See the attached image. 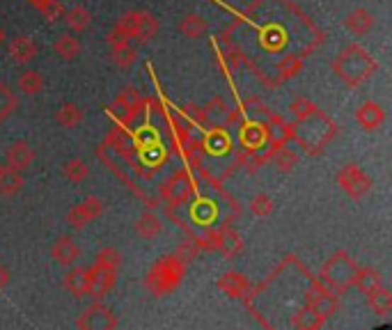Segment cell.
I'll list each match as a JSON object with an SVG mask.
<instances>
[{"mask_svg":"<svg viewBox=\"0 0 392 330\" xmlns=\"http://www.w3.org/2000/svg\"><path fill=\"white\" fill-rule=\"evenodd\" d=\"M332 72L347 87H360L369 76H374L376 62L360 44H349L332 60Z\"/></svg>","mask_w":392,"mask_h":330,"instance_id":"obj_1","label":"cell"},{"mask_svg":"<svg viewBox=\"0 0 392 330\" xmlns=\"http://www.w3.org/2000/svg\"><path fill=\"white\" fill-rule=\"evenodd\" d=\"M186 275V264L174 255H165L161 259H156L150 273L145 278V287L154 298H165L172 291H177L184 283Z\"/></svg>","mask_w":392,"mask_h":330,"instance_id":"obj_2","label":"cell"},{"mask_svg":"<svg viewBox=\"0 0 392 330\" xmlns=\"http://www.w3.org/2000/svg\"><path fill=\"white\" fill-rule=\"evenodd\" d=\"M356 261L351 259L347 250H337L335 255H330L326 259V264L319 271V285L323 289H328L330 294L342 296L354 287L356 278Z\"/></svg>","mask_w":392,"mask_h":330,"instance_id":"obj_3","label":"cell"},{"mask_svg":"<svg viewBox=\"0 0 392 330\" xmlns=\"http://www.w3.org/2000/svg\"><path fill=\"white\" fill-rule=\"evenodd\" d=\"M337 183H340V188L345 190L349 198H354V200L365 198L367 193L371 190L369 174L362 170L360 165H354V163L345 165V168L337 172Z\"/></svg>","mask_w":392,"mask_h":330,"instance_id":"obj_4","label":"cell"},{"mask_svg":"<svg viewBox=\"0 0 392 330\" xmlns=\"http://www.w3.org/2000/svg\"><path fill=\"white\" fill-rule=\"evenodd\" d=\"M101 213H103L101 198L87 195L83 202H78L76 207L69 209V213H67V222H69V227H74V229H83V227L90 225V222H94L96 218H101Z\"/></svg>","mask_w":392,"mask_h":330,"instance_id":"obj_5","label":"cell"},{"mask_svg":"<svg viewBox=\"0 0 392 330\" xmlns=\"http://www.w3.org/2000/svg\"><path fill=\"white\" fill-rule=\"evenodd\" d=\"M76 326L85 328V330H103V328L113 330V328H117V317L113 314L111 307H106L101 303H94L76 319Z\"/></svg>","mask_w":392,"mask_h":330,"instance_id":"obj_6","label":"cell"},{"mask_svg":"<svg viewBox=\"0 0 392 330\" xmlns=\"http://www.w3.org/2000/svg\"><path fill=\"white\" fill-rule=\"evenodd\" d=\"M117 283V271L103 268L99 264H92L87 268V296L94 300H101L108 291H111Z\"/></svg>","mask_w":392,"mask_h":330,"instance_id":"obj_7","label":"cell"},{"mask_svg":"<svg viewBox=\"0 0 392 330\" xmlns=\"http://www.w3.org/2000/svg\"><path fill=\"white\" fill-rule=\"evenodd\" d=\"M209 246L211 250H218L225 257H237L243 252V239L232 227L223 225L220 229H215L209 234Z\"/></svg>","mask_w":392,"mask_h":330,"instance_id":"obj_8","label":"cell"},{"mask_svg":"<svg viewBox=\"0 0 392 330\" xmlns=\"http://www.w3.org/2000/svg\"><path fill=\"white\" fill-rule=\"evenodd\" d=\"M193 195V179L186 170H179L172 174V179L163 186V198L168 200V205H181Z\"/></svg>","mask_w":392,"mask_h":330,"instance_id":"obj_9","label":"cell"},{"mask_svg":"<svg viewBox=\"0 0 392 330\" xmlns=\"http://www.w3.org/2000/svg\"><path fill=\"white\" fill-rule=\"evenodd\" d=\"M218 289L225 296L237 298V300H248L250 298V283L248 278L239 273V271H228L218 278Z\"/></svg>","mask_w":392,"mask_h":330,"instance_id":"obj_10","label":"cell"},{"mask_svg":"<svg viewBox=\"0 0 392 330\" xmlns=\"http://www.w3.org/2000/svg\"><path fill=\"white\" fill-rule=\"evenodd\" d=\"M108 44H111L113 62L120 67V69H129V67L135 62V57H138L131 40H126V37H122V35L111 33V35H108Z\"/></svg>","mask_w":392,"mask_h":330,"instance_id":"obj_11","label":"cell"},{"mask_svg":"<svg viewBox=\"0 0 392 330\" xmlns=\"http://www.w3.org/2000/svg\"><path fill=\"white\" fill-rule=\"evenodd\" d=\"M271 140V131L267 124L262 122H250L241 126V142L248 152H259L264 144Z\"/></svg>","mask_w":392,"mask_h":330,"instance_id":"obj_12","label":"cell"},{"mask_svg":"<svg viewBox=\"0 0 392 330\" xmlns=\"http://www.w3.org/2000/svg\"><path fill=\"white\" fill-rule=\"evenodd\" d=\"M356 122L365 131H376V129H381V126H383V122H386L383 106L376 103V101L360 103V108L356 110Z\"/></svg>","mask_w":392,"mask_h":330,"instance_id":"obj_13","label":"cell"},{"mask_svg":"<svg viewBox=\"0 0 392 330\" xmlns=\"http://www.w3.org/2000/svg\"><path fill=\"white\" fill-rule=\"evenodd\" d=\"M35 161V149L33 144H28L26 140H16L7 147V165L18 172L28 170Z\"/></svg>","mask_w":392,"mask_h":330,"instance_id":"obj_14","label":"cell"},{"mask_svg":"<svg viewBox=\"0 0 392 330\" xmlns=\"http://www.w3.org/2000/svg\"><path fill=\"white\" fill-rule=\"evenodd\" d=\"M78 257H81V248L76 246L72 237H60L51 246V259L60 266H74Z\"/></svg>","mask_w":392,"mask_h":330,"instance_id":"obj_15","label":"cell"},{"mask_svg":"<svg viewBox=\"0 0 392 330\" xmlns=\"http://www.w3.org/2000/svg\"><path fill=\"white\" fill-rule=\"evenodd\" d=\"M9 55L16 64H30L37 57V42L28 35H18L9 44Z\"/></svg>","mask_w":392,"mask_h":330,"instance_id":"obj_16","label":"cell"},{"mask_svg":"<svg viewBox=\"0 0 392 330\" xmlns=\"http://www.w3.org/2000/svg\"><path fill=\"white\" fill-rule=\"evenodd\" d=\"M354 287H358L362 294H369V291L383 287V275H381V271L374 266H358L356 278H354Z\"/></svg>","mask_w":392,"mask_h":330,"instance_id":"obj_17","label":"cell"},{"mask_svg":"<svg viewBox=\"0 0 392 330\" xmlns=\"http://www.w3.org/2000/svg\"><path fill=\"white\" fill-rule=\"evenodd\" d=\"M204 115V124L209 122V126H228V118H230V106L220 96L211 99L207 106L202 108Z\"/></svg>","mask_w":392,"mask_h":330,"instance_id":"obj_18","label":"cell"},{"mask_svg":"<svg viewBox=\"0 0 392 330\" xmlns=\"http://www.w3.org/2000/svg\"><path fill=\"white\" fill-rule=\"evenodd\" d=\"M62 287L76 298L87 296V268H81V266L69 268L62 275Z\"/></svg>","mask_w":392,"mask_h":330,"instance_id":"obj_19","label":"cell"},{"mask_svg":"<svg viewBox=\"0 0 392 330\" xmlns=\"http://www.w3.org/2000/svg\"><path fill=\"white\" fill-rule=\"evenodd\" d=\"M23 188V174L14 168H0V195L3 198H14Z\"/></svg>","mask_w":392,"mask_h":330,"instance_id":"obj_20","label":"cell"},{"mask_svg":"<svg viewBox=\"0 0 392 330\" xmlns=\"http://www.w3.org/2000/svg\"><path fill=\"white\" fill-rule=\"evenodd\" d=\"M323 324V319L312 309L308 303L303 305L301 309H296L293 314H289V326L291 328H301V330H315V328H321Z\"/></svg>","mask_w":392,"mask_h":330,"instance_id":"obj_21","label":"cell"},{"mask_svg":"<svg viewBox=\"0 0 392 330\" xmlns=\"http://www.w3.org/2000/svg\"><path fill=\"white\" fill-rule=\"evenodd\" d=\"M156 33H159V18L150 12H140L138 14V23H135V33H133V40L138 44H147L152 42Z\"/></svg>","mask_w":392,"mask_h":330,"instance_id":"obj_22","label":"cell"},{"mask_svg":"<svg viewBox=\"0 0 392 330\" xmlns=\"http://www.w3.org/2000/svg\"><path fill=\"white\" fill-rule=\"evenodd\" d=\"M374 16H371L367 9H356V12H351L347 18H345V25L349 28V33L351 35H358V37H362V35H367V33H371V28H374Z\"/></svg>","mask_w":392,"mask_h":330,"instance_id":"obj_23","label":"cell"},{"mask_svg":"<svg viewBox=\"0 0 392 330\" xmlns=\"http://www.w3.org/2000/svg\"><path fill=\"white\" fill-rule=\"evenodd\" d=\"M133 229H135V234H138L140 239H154V237H159L161 232H163V222H161V218L156 216V213H152V211H147V213H142V216L135 220V225H133Z\"/></svg>","mask_w":392,"mask_h":330,"instance_id":"obj_24","label":"cell"},{"mask_svg":"<svg viewBox=\"0 0 392 330\" xmlns=\"http://www.w3.org/2000/svg\"><path fill=\"white\" fill-rule=\"evenodd\" d=\"M367 296V307L374 312L376 317H388L392 312V294L386 287H379L374 291H369Z\"/></svg>","mask_w":392,"mask_h":330,"instance_id":"obj_25","label":"cell"},{"mask_svg":"<svg viewBox=\"0 0 392 330\" xmlns=\"http://www.w3.org/2000/svg\"><path fill=\"white\" fill-rule=\"evenodd\" d=\"M83 51L81 40L76 35H60L57 40L53 42V53L60 57V60H74V57Z\"/></svg>","mask_w":392,"mask_h":330,"instance_id":"obj_26","label":"cell"},{"mask_svg":"<svg viewBox=\"0 0 392 330\" xmlns=\"http://www.w3.org/2000/svg\"><path fill=\"white\" fill-rule=\"evenodd\" d=\"M202 149L213 152V154H223L230 149V135L225 131V126H211L209 133L204 135V140H202Z\"/></svg>","mask_w":392,"mask_h":330,"instance_id":"obj_27","label":"cell"},{"mask_svg":"<svg viewBox=\"0 0 392 330\" xmlns=\"http://www.w3.org/2000/svg\"><path fill=\"white\" fill-rule=\"evenodd\" d=\"M62 18H65V23L69 25V30H74V33H85L87 28L92 25V14L87 12V7H83V5L65 9Z\"/></svg>","mask_w":392,"mask_h":330,"instance_id":"obj_28","label":"cell"},{"mask_svg":"<svg viewBox=\"0 0 392 330\" xmlns=\"http://www.w3.org/2000/svg\"><path fill=\"white\" fill-rule=\"evenodd\" d=\"M207 18L200 14H186L179 23V33L186 37V40H200L207 33Z\"/></svg>","mask_w":392,"mask_h":330,"instance_id":"obj_29","label":"cell"},{"mask_svg":"<svg viewBox=\"0 0 392 330\" xmlns=\"http://www.w3.org/2000/svg\"><path fill=\"white\" fill-rule=\"evenodd\" d=\"M271 161H273V168H276L280 174H289L298 165V154L291 152L289 147H285V144H282V147L273 149Z\"/></svg>","mask_w":392,"mask_h":330,"instance_id":"obj_30","label":"cell"},{"mask_svg":"<svg viewBox=\"0 0 392 330\" xmlns=\"http://www.w3.org/2000/svg\"><path fill=\"white\" fill-rule=\"evenodd\" d=\"M16 87H18V92L26 94V96H35L42 92V87H44V79H42V74L35 72V69H26L18 74V79H16Z\"/></svg>","mask_w":392,"mask_h":330,"instance_id":"obj_31","label":"cell"},{"mask_svg":"<svg viewBox=\"0 0 392 330\" xmlns=\"http://www.w3.org/2000/svg\"><path fill=\"white\" fill-rule=\"evenodd\" d=\"M55 122L60 124L62 129H76V126L83 122V110L78 108L76 103H62L60 108L55 110Z\"/></svg>","mask_w":392,"mask_h":330,"instance_id":"obj_32","label":"cell"},{"mask_svg":"<svg viewBox=\"0 0 392 330\" xmlns=\"http://www.w3.org/2000/svg\"><path fill=\"white\" fill-rule=\"evenodd\" d=\"M62 177L72 183H83L90 177V168H87V163L83 159H72L62 165Z\"/></svg>","mask_w":392,"mask_h":330,"instance_id":"obj_33","label":"cell"},{"mask_svg":"<svg viewBox=\"0 0 392 330\" xmlns=\"http://www.w3.org/2000/svg\"><path fill=\"white\" fill-rule=\"evenodd\" d=\"M18 108V96L12 92V87L0 83V124L9 120Z\"/></svg>","mask_w":392,"mask_h":330,"instance_id":"obj_34","label":"cell"},{"mask_svg":"<svg viewBox=\"0 0 392 330\" xmlns=\"http://www.w3.org/2000/svg\"><path fill=\"white\" fill-rule=\"evenodd\" d=\"M303 72V57L298 55H285L280 57V62L276 64V74L282 81H289L293 76H298Z\"/></svg>","mask_w":392,"mask_h":330,"instance_id":"obj_35","label":"cell"},{"mask_svg":"<svg viewBox=\"0 0 392 330\" xmlns=\"http://www.w3.org/2000/svg\"><path fill=\"white\" fill-rule=\"evenodd\" d=\"M111 115H113V120H117V124L129 126L135 118H138V110L131 108L129 103H124L122 99H117L115 96V101L111 103Z\"/></svg>","mask_w":392,"mask_h":330,"instance_id":"obj_36","label":"cell"},{"mask_svg":"<svg viewBox=\"0 0 392 330\" xmlns=\"http://www.w3.org/2000/svg\"><path fill=\"white\" fill-rule=\"evenodd\" d=\"M319 108H317V103L308 99V96H298V99H293L289 103V113L296 118V122H303V120H308L310 115H315Z\"/></svg>","mask_w":392,"mask_h":330,"instance_id":"obj_37","label":"cell"},{"mask_svg":"<svg viewBox=\"0 0 392 330\" xmlns=\"http://www.w3.org/2000/svg\"><path fill=\"white\" fill-rule=\"evenodd\" d=\"M138 14H140V12H126V14H122V16L115 21L113 33L122 35V37H126V40L133 42V33H135V23H138Z\"/></svg>","mask_w":392,"mask_h":330,"instance_id":"obj_38","label":"cell"},{"mask_svg":"<svg viewBox=\"0 0 392 330\" xmlns=\"http://www.w3.org/2000/svg\"><path fill=\"white\" fill-rule=\"evenodd\" d=\"M94 264H99L103 268H111V271H120V266H122V252L117 250V248H103V250L96 252Z\"/></svg>","mask_w":392,"mask_h":330,"instance_id":"obj_39","label":"cell"},{"mask_svg":"<svg viewBox=\"0 0 392 330\" xmlns=\"http://www.w3.org/2000/svg\"><path fill=\"white\" fill-rule=\"evenodd\" d=\"M273 209H276V205H273V198L267 195V193H257L252 200H250V211L254 213L257 218H267L273 213Z\"/></svg>","mask_w":392,"mask_h":330,"instance_id":"obj_40","label":"cell"},{"mask_svg":"<svg viewBox=\"0 0 392 330\" xmlns=\"http://www.w3.org/2000/svg\"><path fill=\"white\" fill-rule=\"evenodd\" d=\"M200 252H202L200 241H181V244L177 246V250H174V257L181 259L184 264H189V261L200 257Z\"/></svg>","mask_w":392,"mask_h":330,"instance_id":"obj_41","label":"cell"},{"mask_svg":"<svg viewBox=\"0 0 392 330\" xmlns=\"http://www.w3.org/2000/svg\"><path fill=\"white\" fill-rule=\"evenodd\" d=\"M39 12H42V16L48 23H55L65 16V5L60 0H44V3L39 5Z\"/></svg>","mask_w":392,"mask_h":330,"instance_id":"obj_42","label":"cell"},{"mask_svg":"<svg viewBox=\"0 0 392 330\" xmlns=\"http://www.w3.org/2000/svg\"><path fill=\"white\" fill-rule=\"evenodd\" d=\"M117 99H122L124 103H129L131 108H135V110H142V106H145V101H142V94L135 90V87H124V90L117 94Z\"/></svg>","mask_w":392,"mask_h":330,"instance_id":"obj_43","label":"cell"},{"mask_svg":"<svg viewBox=\"0 0 392 330\" xmlns=\"http://www.w3.org/2000/svg\"><path fill=\"white\" fill-rule=\"evenodd\" d=\"M184 118L186 120H189L193 126H202L204 124V115H202V108H198V106H195V103H186L184 106Z\"/></svg>","mask_w":392,"mask_h":330,"instance_id":"obj_44","label":"cell"},{"mask_svg":"<svg viewBox=\"0 0 392 330\" xmlns=\"http://www.w3.org/2000/svg\"><path fill=\"white\" fill-rule=\"evenodd\" d=\"M7 285H9V271L3 264H0V291H3Z\"/></svg>","mask_w":392,"mask_h":330,"instance_id":"obj_45","label":"cell"}]
</instances>
